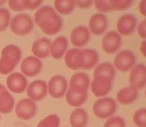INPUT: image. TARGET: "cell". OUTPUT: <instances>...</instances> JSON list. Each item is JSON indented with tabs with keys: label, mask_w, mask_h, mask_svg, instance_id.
I'll return each mask as SVG.
<instances>
[{
	"label": "cell",
	"mask_w": 146,
	"mask_h": 127,
	"mask_svg": "<svg viewBox=\"0 0 146 127\" xmlns=\"http://www.w3.org/2000/svg\"><path fill=\"white\" fill-rule=\"evenodd\" d=\"M34 22L46 35H56L63 27V20L52 6H43L36 11Z\"/></svg>",
	"instance_id": "1"
},
{
	"label": "cell",
	"mask_w": 146,
	"mask_h": 127,
	"mask_svg": "<svg viewBox=\"0 0 146 127\" xmlns=\"http://www.w3.org/2000/svg\"><path fill=\"white\" fill-rule=\"evenodd\" d=\"M21 50L16 45H8L2 49L0 58V73L9 75L15 69L21 60Z\"/></svg>",
	"instance_id": "2"
},
{
	"label": "cell",
	"mask_w": 146,
	"mask_h": 127,
	"mask_svg": "<svg viewBox=\"0 0 146 127\" xmlns=\"http://www.w3.org/2000/svg\"><path fill=\"white\" fill-rule=\"evenodd\" d=\"M94 113L100 119H108L115 113L117 103L112 97H100L94 103Z\"/></svg>",
	"instance_id": "3"
},
{
	"label": "cell",
	"mask_w": 146,
	"mask_h": 127,
	"mask_svg": "<svg viewBox=\"0 0 146 127\" xmlns=\"http://www.w3.org/2000/svg\"><path fill=\"white\" fill-rule=\"evenodd\" d=\"M33 28H34V21L29 14H18L14 16L10 22V29L18 36H25L29 34Z\"/></svg>",
	"instance_id": "4"
},
{
	"label": "cell",
	"mask_w": 146,
	"mask_h": 127,
	"mask_svg": "<svg viewBox=\"0 0 146 127\" xmlns=\"http://www.w3.org/2000/svg\"><path fill=\"white\" fill-rule=\"evenodd\" d=\"M135 55L130 50H122L119 51L114 57L113 60V67L117 71L121 73H127L131 71L133 67L135 65Z\"/></svg>",
	"instance_id": "5"
},
{
	"label": "cell",
	"mask_w": 146,
	"mask_h": 127,
	"mask_svg": "<svg viewBox=\"0 0 146 127\" xmlns=\"http://www.w3.org/2000/svg\"><path fill=\"white\" fill-rule=\"evenodd\" d=\"M68 81L63 75H54L50 79L48 85L49 95L53 98H62L67 93Z\"/></svg>",
	"instance_id": "6"
},
{
	"label": "cell",
	"mask_w": 146,
	"mask_h": 127,
	"mask_svg": "<svg viewBox=\"0 0 146 127\" xmlns=\"http://www.w3.org/2000/svg\"><path fill=\"white\" fill-rule=\"evenodd\" d=\"M129 85L137 91L146 87V65L137 64L131 69L129 73Z\"/></svg>",
	"instance_id": "7"
},
{
	"label": "cell",
	"mask_w": 146,
	"mask_h": 127,
	"mask_svg": "<svg viewBox=\"0 0 146 127\" xmlns=\"http://www.w3.org/2000/svg\"><path fill=\"white\" fill-rule=\"evenodd\" d=\"M121 36L116 31L111 30L104 34L102 41V50L106 54H115L121 47Z\"/></svg>",
	"instance_id": "8"
},
{
	"label": "cell",
	"mask_w": 146,
	"mask_h": 127,
	"mask_svg": "<svg viewBox=\"0 0 146 127\" xmlns=\"http://www.w3.org/2000/svg\"><path fill=\"white\" fill-rule=\"evenodd\" d=\"M37 111V106L30 98H23L19 100L15 107V113L17 117L23 120H29L34 117Z\"/></svg>",
	"instance_id": "9"
},
{
	"label": "cell",
	"mask_w": 146,
	"mask_h": 127,
	"mask_svg": "<svg viewBox=\"0 0 146 127\" xmlns=\"http://www.w3.org/2000/svg\"><path fill=\"white\" fill-rule=\"evenodd\" d=\"M90 85V77L86 73H76L72 75L70 79V89L72 91L77 93H88V89Z\"/></svg>",
	"instance_id": "10"
},
{
	"label": "cell",
	"mask_w": 146,
	"mask_h": 127,
	"mask_svg": "<svg viewBox=\"0 0 146 127\" xmlns=\"http://www.w3.org/2000/svg\"><path fill=\"white\" fill-rule=\"evenodd\" d=\"M92 91L98 97H104L110 93L112 89V79L104 77H96L90 85Z\"/></svg>",
	"instance_id": "11"
},
{
	"label": "cell",
	"mask_w": 146,
	"mask_h": 127,
	"mask_svg": "<svg viewBox=\"0 0 146 127\" xmlns=\"http://www.w3.org/2000/svg\"><path fill=\"white\" fill-rule=\"evenodd\" d=\"M7 89L14 93H22L27 89L28 81L27 77L21 73H12L6 79Z\"/></svg>",
	"instance_id": "12"
},
{
	"label": "cell",
	"mask_w": 146,
	"mask_h": 127,
	"mask_svg": "<svg viewBox=\"0 0 146 127\" xmlns=\"http://www.w3.org/2000/svg\"><path fill=\"white\" fill-rule=\"evenodd\" d=\"M43 69V63L40 59L36 58L34 56H30L25 58L22 61L21 64V71L22 75L25 77H35L39 75Z\"/></svg>",
	"instance_id": "13"
},
{
	"label": "cell",
	"mask_w": 146,
	"mask_h": 127,
	"mask_svg": "<svg viewBox=\"0 0 146 127\" xmlns=\"http://www.w3.org/2000/svg\"><path fill=\"white\" fill-rule=\"evenodd\" d=\"M137 26V20L132 14L121 15L117 20V33L122 36H129L133 34Z\"/></svg>",
	"instance_id": "14"
},
{
	"label": "cell",
	"mask_w": 146,
	"mask_h": 127,
	"mask_svg": "<svg viewBox=\"0 0 146 127\" xmlns=\"http://www.w3.org/2000/svg\"><path fill=\"white\" fill-rule=\"evenodd\" d=\"M48 93V85L45 81L37 79L34 81L27 87V95L33 101H40L46 97Z\"/></svg>",
	"instance_id": "15"
},
{
	"label": "cell",
	"mask_w": 146,
	"mask_h": 127,
	"mask_svg": "<svg viewBox=\"0 0 146 127\" xmlns=\"http://www.w3.org/2000/svg\"><path fill=\"white\" fill-rule=\"evenodd\" d=\"M108 21L106 14L96 13L90 17L88 21V30L96 36H100L106 32Z\"/></svg>",
	"instance_id": "16"
},
{
	"label": "cell",
	"mask_w": 146,
	"mask_h": 127,
	"mask_svg": "<svg viewBox=\"0 0 146 127\" xmlns=\"http://www.w3.org/2000/svg\"><path fill=\"white\" fill-rule=\"evenodd\" d=\"M90 40V32L86 26H78L71 33V42L77 49L87 46Z\"/></svg>",
	"instance_id": "17"
},
{
	"label": "cell",
	"mask_w": 146,
	"mask_h": 127,
	"mask_svg": "<svg viewBox=\"0 0 146 127\" xmlns=\"http://www.w3.org/2000/svg\"><path fill=\"white\" fill-rule=\"evenodd\" d=\"M51 40L48 38H39L33 43L32 45V53L34 57L38 59H46L50 55V49H51Z\"/></svg>",
	"instance_id": "18"
},
{
	"label": "cell",
	"mask_w": 146,
	"mask_h": 127,
	"mask_svg": "<svg viewBox=\"0 0 146 127\" xmlns=\"http://www.w3.org/2000/svg\"><path fill=\"white\" fill-rule=\"evenodd\" d=\"M65 63L67 67L74 71L82 69L83 65V53L81 49H70L65 55Z\"/></svg>",
	"instance_id": "19"
},
{
	"label": "cell",
	"mask_w": 146,
	"mask_h": 127,
	"mask_svg": "<svg viewBox=\"0 0 146 127\" xmlns=\"http://www.w3.org/2000/svg\"><path fill=\"white\" fill-rule=\"evenodd\" d=\"M68 39L64 36L56 38L51 44L50 54L55 60H60L66 55L68 49Z\"/></svg>",
	"instance_id": "20"
},
{
	"label": "cell",
	"mask_w": 146,
	"mask_h": 127,
	"mask_svg": "<svg viewBox=\"0 0 146 127\" xmlns=\"http://www.w3.org/2000/svg\"><path fill=\"white\" fill-rule=\"evenodd\" d=\"M14 97L7 87L0 83V112L3 114L10 113L14 107Z\"/></svg>",
	"instance_id": "21"
},
{
	"label": "cell",
	"mask_w": 146,
	"mask_h": 127,
	"mask_svg": "<svg viewBox=\"0 0 146 127\" xmlns=\"http://www.w3.org/2000/svg\"><path fill=\"white\" fill-rule=\"evenodd\" d=\"M137 97H138V91L130 85L120 89L116 95L117 102L123 105L133 103L137 99Z\"/></svg>",
	"instance_id": "22"
},
{
	"label": "cell",
	"mask_w": 146,
	"mask_h": 127,
	"mask_svg": "<svg viewBox=\"0 0 146 127\" xmlns=\"http://www.w3.org/2000/svg\"><path fill=\"white\" fill-rule=\"evenodd\" d=\"M83 53V65L82 69H90L96 67L98 64V54L94 49H84Z\"/></svg>",
	"instance_id": "23"
},
{
	"label": "cell",
	"mask_w": 146,
	"mask_h": 127,
	"mask_svg": "<svg viewBox=\"0 0 146 127\" xmlns=\"http://www.w3.org/2000/svg\"><path fill=\"white\" fill-rule=\"evenodd\" d=\"M72 127H86L88 124V113L84 108H76L70 115Z\"/></svg>",
	"instance_id": "24"
},
{
	"label": "cell",
	"mask_w": 146,
	"mask_h": 127,
	"mask_svg": "<svg viewBox=\"0 0 146 127\" xmlns=\"http://www.w3.org/2000/svg\"><path fill=\"white\" fill-rule=\"evenodd\" d=\"M115 75V69L113 65L110 62H104L98 64L94 71V77H104L112 79Z\"/></svg>",
	"instance_id": "25"
},
{
	"label": "cell",
	"mask_w": 146,
	"mask_h": 127,
	"mask_svg": "<svg viewBox=\"0 0 146 127\" xmlns=\"http://www.w3.org/2000/svg\"><path fill=\"white\" fill-rule=\"evenodd\" d=\"M66 99L67 102L71 106L74 107H79V106L83 105L88 99V93H77L72 91L71 89H68L67 93H66Z\"/></svg>",
	"instance_id": "26"
},
{
	"label": "cell",
	"mask_w": 146,
	"mask_h": 127,
	"mask_svg": "<svg viewBox=\"0 0 146 127\" xmlns=\"http://www.w3.org/2000/svg\"><path fill=\"white\" fill-rule=\"evenodd\" d=\"M57 13L62 15H68L71 14L75 10V2L74 0H56L54 3Z\"/></svg>",
	"instance_id": "27"
},
{
	"label": "cell",
	"mask_w": 146,
	"mask_h": 127,
	"mask_svg": "<svg viewBox=\"0 0 146 127\" xmlns=\"http://www.w3.org/2000/svg\"><path fill=\"white\" fill-rule=\"evenodd\" d=\"M60 117L57 114H50L38 123L37 127H59Z\"/></svg>",
	"instance_id": "28"
},
{
	"label": "cell",
	"mask_w": 146,
	"mask_h": 127,
	"mask_svg": "<svg viewBox=\"0 0 146 127\" xmlns=\"http://www.w3.org/2000/svg\"><path fill=\"white\" fill-rule=\"evenodd\" d=\"M133 3H134L133 0H110L112 10L116 11H123L128 9L130 6L133 5Z\"/></svg>",
	"instance_id": "29"
},
{
	"label": "cell",
	"mask_w": 146,
	"mask_h": 127,
	"mask_svg": "<svg viewBox=\"0 0 146 127\" xmlns=\"http://www.w3.org/2000/svg\"><path fill=\"white\" fill-rule=\"evenodd\" d=\"M133 122L137 127H146V108H140L135 111Z\"/></svg>",
	"instance_id": "30"
},
{
	"label": "cell",
	"mask_w": 146,
	"mask_h": 127,
	"mask_svg": "<svg viewBox=\"0 0 146 127\" xmlns=\"http://www.w3.org/2000/svg\"><path fill=\"white\" fill-rule=\"evenodd\" d=\"M10 12L5 8H0V32L5 31L9 26L10 21Z\"/></svg>",
	"instance_id": "31"
},
{
	"label": "cell",
	"mask_w": 146,
	"mask_h": 127,
	"mask_svg": "<svg viewBox=\"0 0 146 127\" xmlns=\"http://www.w3.org/2000/svg\"><path fill=\"white\" fill-rule=\"evenodd\" d=\"M94 5L96 9L102 14L112 11L110 0H96V1H94Z\"/></svg>",
	"instance_id": "32"
},
{
	"label": "cell",
	"mask_w": 146,
	"mask_h": 127,
	"mask_svg": "<svg viewBox=\"0 0 146 127\" xmlns=\"http://www.w3.org/2000/svg\"><path fill=\"white\" fill-rule=\"evenodd\" d=\"M104 127H126V123L121 116H111L106 121Z\"/></svg>",
	"instance_id": "33"
},
{
	"label": "cell",
	"mask_w": 146,
	"mask_h": 127,
	"mask_svg": "<svg viewBox=\"0 0 146 127\" xmlns=\"http://www.w3.org/2000/svg\"><path fill=\"white\" fill-rule=\"evenodd\" d=\"M9 7L13 11H23L26 9L25 0H9Z\"/></svg>",
	"instance_id": "34"
},
{
	"label": "cell",
	"mask_w": 146,
	"mask_h": 127,
	"mask_svg": "<svg viewBox=\"0 0 146 127\" xmlns=\"http://www.w3.org/2000/svg\"><path fill=\"white\" fill-rule=\"evenodd\" d=\"M43 3V0H25L26 9L28 10H35L39 8Z\"/></svg>",
	"instance_id": "35"
},
{
	"label": "cell",
	"mask_w": 146,
	"mask_h": 127,
	"mask_svg": "<svg viewBox=\"0 0 146 127\" xmlns=\"http://www.w3.org/2000/svg\"><path fill=\"white\" fill-rule=\"evenodd\" d=\"M75 6L81 8V9H88L94 4V1L92 0H74Z\"/></svg>",
	"instance_id": "36"
},
{
	"label": "cell",
	"mask_w": 146,
	"mask_h": 127,
	"mask_svg": "<svg viewBox=\"0 0 146 127\" xmlns=\"http://www.w3.org/2000/svg\"><path fill=\"white\" fill-rule=\"evenodd\" d=\"M137 33H138V36L142 39L146 40V19L140 22V24H138L137 26Z\"/></svg>",
	"instance_id": "37"
},
{
	"label": "cell",
	"mask_w": 146,
	"mask_h": 127,
	"mask_svg": "<svg viewBox=\"0 0 146 127\" xmlns=\"http://www.w3.org/2000/svg\"><path fill=\"white\" fill-rule=\"evenodd\" d=\"M138 8H139V12H140L143 16H146V0L140 1V3H139V5H138Z\"/></svg>",
	"instance_id": "38"
},
{
	"label": "cell",
	"mask_w": 146,
	"mask_h": 127,
	"mask_svg": "<svg viewBox=\"0 0 146 127\" xmlns=\"http://www.w3.org/2000/svg\"><path fill=\"white\" fill-rule=\"evenodd\" d=\"M140 52L142 53V55L146 58V40L142 41L140 45Z\"/></svg>",
	"instance_id": "39"
},
{
	"label": "cell",
	"mask_w": 146,
	"mask_h": 127,
	"mask_svg": "<svg viewBox=\"0 0 146 127\" xmlns=\"http://www.w3.org/2000/svg\"><path fill=\"white\" fill-rule=\"evenodd\" d=\"M5 3H6V0H0V7H1L2 5H4Z\"/></svg>",
	"instance_id": "40"
},
{
	"label": "cell",
	"mask_w": 146,
	"mask_h": 127,
	"mask_svg": "<svg viewBox=\"0 0 146 127\" xmlns=\"http://www.w3.org/2000/svg\"><path fill=\"white\" fill-rule=\"evenodd\" d=\"M145 96H146V89H145Z\"/></svg>",
	"instance_id": "41"
}]
</instances>
